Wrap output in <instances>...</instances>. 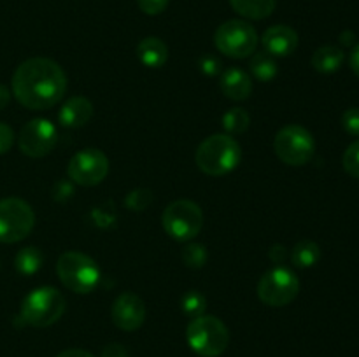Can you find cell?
<instances>
[{
  "label": "cell",
  "mask_w": 359,
  "mask_h": 357,
  "mask_svg": "<svg viewBox=\"0 0 359 357\" xmlns=\"http://www.w3.org/2000/svg\"><path fill=\"white\" fill-rule=\"evenodd\" d=\"M276 156L290 167H304L316 153V140L307 128L300 125L283 126L273 139Z\"/></svg>",
  "instance_id": "52a82bcc"
},
{
  "label": "cell",
  "mask_w": 359,
  "mask_h": 357,
  "mask_svg": "<svg viewBox=\"0 0 359 357\" xmlns=\"http://www.w3.org/2000/svg\"><path fill=\"white\" fill-rule=\"evenodd\" d=\"M170 0H137V6L142 10L144 14H149V16H156L161 14L168 7Z\"/></svg>",
  "instance_id": "f1b7e54d"
},
{
  "label": "cell",
  "mask_w": 359,
  "mask_h": 357,
  "mask_svg": "<svg viewBox=\"0 0 359 357\" xmlns=\"http://www.w3.org/2000/svg\"><path fill=\"white\" fill-rule=\"evenodd\" d=\"M262 44L265 52H269L273 58H286L297 51L298 34L287 24H273L265 30Z\"/></svg>",
  "instance_id": "5bb4252c"
},
{
  "label": "cell",
  "mask_w": 359,
  "mask_h": 357,
  "mask_svg": "<svg viewBox=\"0 0 359 357\" xmlns=\"http://www.w3.org/2000/svg\"><path fill=\"white\" fill-rule=\"evenodd\" d=\"M207 258H209L207 248L203 247L202 244H198V241H188L181 251L182 262H184L188 268H193V270L202 268V266L207 262Z\"/></svg>",
  "instance_id": "cb8c5ba5"
},
{
  "label": "cell",
  "mask_w": 359,
  "mask_h": 357,
  "mask_svg": "<svg viewBox=\"0 0 359 357\" xmlns=\"http://www.w3.org/2000/svg\"><path fill=\"white\" fill-rule=\"evenodd\" d=\"M56 273L63 286L76 294H90L100 282V268L93 258L79 251H67L56 261Z\"/></svg>",
  "instance_id": "5b68a950"
},
{
  "label": "cell",
  "mask_w": 359,
  "mask_h": 357,
  "mask_svg": "<svg viewBox=\"0 0 359 357\" xmlns=\"http://www.w3.org/2000/svg\"><path fill=\"white\" fill-rule=\"evenodd\" d=\"M14 144V132L9 125L0 122V154H6Z\"/></svg>",
  "instance_id": "4dcf8cb0"
},
{
  "label": "cell",
  "mask_w": 359,
  "mask_h": 357,
  "mask_svg": "<svg viewBox=\"0 0 359 357\" xmlns=\"http://www.w3.org/2000/svg\"><path fill=\"white\" fill-rule=\"evenodd\" d=\"M9 100H11L9 90H7V88L4 86V84H0V111L7 107V104H9Z\"/></svg>",
  "instance_id": "d590c367"
},
{
  "label": "cell",
  "mask_w": 359,
  "mask_h": 357,
  "mask_svg": "<svg viewBox=\"0 0 359 357\" xmlns=\"http://www.w3.org/2000/svg\"><path fill=\"white\" fill-rule=\"evenodd\" d=\"M109 158L95 147H86L70 158L67 164L69 178L77 186L83 188H93L105 181L109 174Z\"/></svg>",
  "instance_id": "8fae6325"
},
{
  "label": "cell",
  "mask_w": 359,
  "mask_h": 357,
  "mask_svg": "<svg viewBox=\"0 0 359 357\" xmlns=\"http://www.w3.org/2000/svg\"><path fill=\"white\" fill-rule=\"evenodd\" d=\"M137 58L147 69H160L168 59V48L161 38L146 37L137 44Z\"/></svg>",
  "instance_id": "e0dca14e"
},
{
  "label": "cell",
  "mask_w": 359,
  "mask_h": 357,
  "mask_svg": "<svg viewBox=\"0 0 359 357\" xmlns=\"http://www.w3.org/2000/svg\"><path fill=\"white\" fill-rule=\"evenodd\" d=\"M342 126L347 133L359 136V108H347L342 115Z\"/></svg>",
  "instance_id": "83f0119b"
},
{
  "label": "cell",
  "mask_w": 359,
  "mask_h": 357,
  "mask_svg": "<svg viewBox=\"0 0 359 357\" xmlns=\"http://www.w3.org/2000/svg\"><path fill=\"white\" fill-rule=\"evenodd\" d=\"M186 340L189 349L200 357H219L230 345V331L216 315L203 314L189 321Z\"/></svg>",
  "instance_id": "277c9868"
},
{
  "label": "cell",
  "mask_w": 359,
  "mask_h": 357,
  "mask_svg": "<svg viewBox=\"0 0 359 357\" xmlns=\"http://www.w3.org/2000/svg\"><path fill=\"white\" fill-rule=\"evenodd\" d=\"M349 63H351V69H353V72L359 77V44L354 46L353 52H351Z\"/></svg>",
  "instance_id": "e575fe53"
},
{
  "label": "cell",
  "mask_w": 359,
  "mask_h": 357,
  "mask_svg": "<svg viewBox=\"0 0 359 357\" xmlns=\"http://www.w3.org/2000/svg\"><path fill=\"white\" fill-rule=\"evenodd\" d=\"M249 70H251L252 77L262 83H270L273 77L277 76L279 69H277V62L273 59V56H270L269 52H255L249 59Z\"/></svg>",
  "instance_id": "44dd1931"
},
{
  "label": "cell",
  "mask_w": 359,
  "mask_h": 357,
  "mask_svg": "<svg viewBox=\"0 0 359 357\" xmlns=\"http://www.w3.org/2000/svg\"><path fill=\"white\" fill-rule=\"evenodd\" d=\"M344 170L351 175V177L359 178V140H354L349 147L346 149L342 158Z\"/></svg>",
  "instance_id": "4316f807"
},
{
  "label": "cell",
  "mask_w": 359,
  "mask_h": 357,
  "mask_svg": "<svg viewBox=\"0 0 359 357\" xmlns=\"http://www.w3.org/2000/svg\"><path fill=\"white\" fill-rule=\"evenodd\" d=\"M321 259V248L316 241L302 240L291 251V262L297 268H312Z\"/></svg>",
  "instance_id": "7402d4cb"
},
{
  "label": "cell",
  "mask_w": 359,
  "mask_h": 357,
  "mask_svg": "<svg viewBox=\"0 0 359 357\" xmlns=\"http://www.w3.org/2000/svg\"><path fill=\"white\" fill-rule=\"evenodd\" d=\"M241 144L233 135L214 133L196 147L195 163L205 175L221 177L233 172L241 163Z\"/></svg>",
  "instance_id": "7a4b0ae2"
},
{
  "label": "cell",
  "mask_w": 359,
  "mask_h": 357,
  "mask_svg": "<svg viewBox=\"0 0 359 357\" xmlns=\"http://www.w3.org/2000/svg\"><path fill=\"white\" fill-rule=\"evenodd\" d=\"M165 233L177 241H191L203 227V212L191 200H175L161 216Z\"/></svg>",
  "instance_id": "ba28073f"
},
{
  "label": "cell",
  "mask_w": 359,
  "mask_h": 357,
  "mask_svg": "<svg viewBox=\"0 0 359 357\" xmlns=\"http://www.w3.org/2000/svg\"><path fill=\"white\" fill-rule=\"evenodd\" d=\"M111 318L116 328L135 331L146 321V303L135 293H121L112 303Z\"/></svg>",
  "instance_id": "4fadbf2b"
},
{
  "label": "cell",
  "mask_w": 359,
  "mask_h": 357,
  "mask_svg": "<svg viewBox=\"0 0 359 357\" xmlns=\"http://www.w3.org/2000/svg\"><path fill=\"white\" fill-rule=\"evenodd\" d=\"M219 88L226 98L235 102H242L251 97L252 80L245 70L237 69V66H230V69L221 72Z\"/></svg>",
  "instance_id": "9a60e30c"
},
{
  "label": "cell",
  "mask_w": 359,
  "mask_h": 357,
  "mask_svg": "<svg viewBox=\"0 0 359 357\" xmlns=\"http://www.w3.org/2000/svg\"><path fill=\"white\" fill-rule=\"evenodd\" d=\"M181 308H182V312L188 315V317H191V318L198 317V315H203V312H205L207 298L203 296L200 290H195V289L188 290V293L182 296Z\"/></svg>",
  "instance_id": "d4e9b609"
},
{
  "label": "cell",
  "mask_w": 359,
  "mask_h": 357,
  "mask_svg": "<svg viewBox=\"0 0 359 357\" xmlns=\"http://www.w3.org/2000/svg\"><path fill=\"white\" fill-rule=\"evenodd\" d=\"M258 42V31L252 24H249V21L244 20L226 21L214 34V44L217 51L235 59H244L255 55Z\"/></svg>",
  "instance_id": "8992f818"
},
{
  "label": "cell",
  "mask_w": 359,
  "mask_h": 357,
  "mask_svg": "<svg viewBox=\"0 0 359 357\" xmlns=\"http://www.w3.org/2000/svg\"><path fill=\"white\" fill-rule=\"evenodd\" d=\"M198 66L203 74H207V76H217V74H221V66L223 65H221V62L216 56L207 55L200 58Z\"/></svg>",
  "instance_id": "f546056e"
},
{
  "label": "cell",
  "mask_w": 359,
  "mask_h": 357,
  "mask_svg": "<svg viewBox=\"0 0 359 357\" xmlns=\"http://www.w3.org/2000/svg\"><path fill=\"white\" fill-rule=\"evenodd\" d=\"M153 202V195H151L149 189H133L128 192V196L125 198L126 209L130 210H146L149 206V203Z\"/></svg>",
  "instance_id": "484cf974"
},
{
  "label": "cell",
  "mask_w": 359,
  "mask_h": 357,
  "mask_svg": "<svg viewBox=\"0 0 359 357\" xmlns=\"http://www.w3.org/2000/svg\"><path fill=\"white\" fill-rule=\"evenodd\" d=\"M287 255H290V254H287V248L284 247V245H280V244L272 245V247H270V251H269L270 261L276 262L277 266L283 265V262L287 259Z\"/></svg>",
  "instance_id": "1f68e13d"
},
{
  "label": "cell",
  "mask_w": 359,
  "mask_h": 357,
  "mask_svg": "<svg viewBox=\"0 0 359 357\" xmlns=\"http://www.w3.org/2000/svg\"><path fill=\"white\" fill-rule=\"evenodd\" d=\"M65 310V296L56 287L42 286L23 298L20 318L32 328H49L63 317Z\"/></svg>",
  "instance_id": "3957f363"
},
{
  "label": "cell",
  "mask_w": 359,
  "mask_h": 357,
  "mask_svg": "<svg viewBox=\"0 0 359 357\" xmlns=\"http://www.w3.org/2000/svg\"><path fill=\"white\" fill-rule=\"evenodd\" d=\"M93 118V104L86 97H70L63 102L58 112V121L65 128H81Z\"/></svg>",
  "instance_id": "2e32d148"
},
{
  "label": "cell",
  "mask_w": 359,
  "mask_h": 357,
  "mask_svg": "<svg viewBox=\"0 0 359 357\" xmlns=\"http://www.w3.org/2000/svg\"><path fill=\"white\" fill-rule=\"evenodd\" d=\"M13 94L30 111H48L67 93V74L58 62L44 56L25 59L13 74Z\"/></svg>",
  "instance_id": "6da1fadb"
},
{
  "label": "cell",
  "mask_w": 359,
  "mask_h": 357,
  "mask_svg": "<svg viewBox=\"0 0 359 357\" xmlns=\"http://www.w3.org/2000/svg\"><path fill=\"white\" fill-rule=\"evenodd\" d=\"M237 14L248 20H265L276 10L277 0H230Z\"/></svg>",
  "instance_id": "ac0fdd59"
},
{
  "label": "cell",
  "mask_w": 359,
  "mask_h": 357,
  "mask_svg": "<svg viewBox=\"0 0 359 357\" xmlns=\"http://www.w3.org/2000/svg\"><path fill=\"white\" fill-rule=\"evenodd\" d=\"M42 265H44V254L41 248L34 247V245L20 248L14 258V266H16L18 273L25 276L35 275L42 268Z\"/></svg>",
  "instance_id": "ffe728a7"
},
{
  "label": "cell",
  "mask_w": 359,
  "mask_h": 357,
  "mask_svg": "<svg viewBox=\"0 0 359 357\" xmlns=\"http://www.w3.org/2000/svg\"><path fill=\"white\" fill-rule=\"evenodd\" d=\"M256 293H258L259 301L269 307H286L291 301H294V298L300 293V279L293 270L286 266H276L263 273Z\"/></svg>",
  "instance_id": "9c48e42d"
},
{
  "label": "cell",
  "mask_w": 359,
  "mask_h": 357,
  "mask_svg": "<svg viewBox=\"0 0 359 357\" xmlns=\"http://www.w3.org/2000/svg\"><path fill=\"white\" fill-rule=\"evenodd\" d=\"M35 226V212L21 198L0 200V244H16L25 240Z\"/></svg>",
  "instance_id": "30bf717a"
},
{
  "label": "cell",
  "mask_w": 359,
  "mask_h": 357,
  "mask_svg": "<svg viewBox=\"0 0 359 357\" xmlns=\"http://www.w3.org/2000/svg\"><path fill=\"white\" fill-rule=\"evenodd\" d=\"M56 357H95L93 354H90L88 350L83 349H69V350H63L60 352Z\"/></svg>",
  "instance_id": "836d02e7"
},
{
  "label": "cell",
  "mask_w": 359,
  "mask_h": 357,
  "mask_svg": "<svg viewBox=\"0 0 359 357\" xmlns=\"http://www.w3.org/2000/svg\"><path fill=\"white\" fill-rule=\"evenodd\" d=\"M344 51L337 46H323L312 55V66L314 70L321 74H333L342 66L344 63Z\"/></svg>",
  "instance_id": "d6986e66"
},
{
  "label": "cell",
  "mask_w": 359,
  "mask_h": 357,
  "mask_svg": "<svg viewBox=\"0 0 359 357\" xmlns=\"http://www.w3.org/2000/svg\"><path fill=\"white\" fill-rule=\"evenodd\" d=\"M251 125V115L245 108L233 107L223 114V128L228 135H241Z\"/></svg>",
  "instance_id": "603a6c76"
},
{
  "label": "cell",
  "mask_w": 359,
  "mask_h": 357,
  "mask_svg": "<svg viewBox=\"0 0 359 357\" xmlns=\"http://www.w3.org/2000/svg\"><path fill=\"white\" fill-rule=\"evenodd\" d=\"M100 357H128V350L119 343H109L107 346H104Z\"/></svg>",
  "instance_id": "d6a6232c"
},
{
  "label": "cell",
  "mask_w": 359,
  "mask_h": 357,
  "mask_svg": "<svg viewBox=\"0 0 359 357\" xmlns=\"http://www.w3.org/2000/svg\"><path fill=\"white\" fill-rule=\"evenodd\" d=\"M58 132L49 119L35 118L21 128L18 135L20 150L28 158H44L55 149Z\"/></svg>",
  "instance_id": "7c38bea8"
}]
</instances>
